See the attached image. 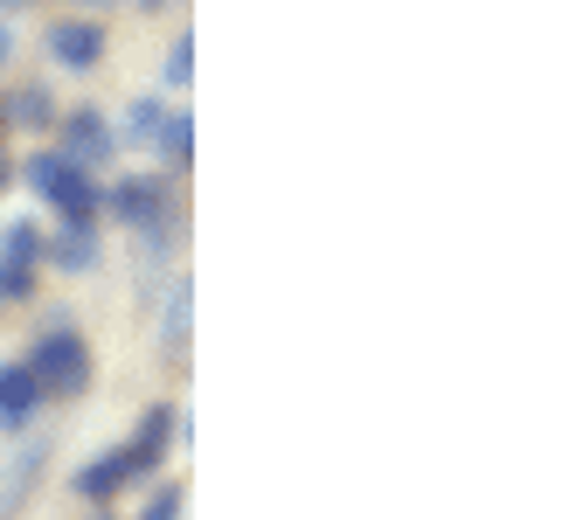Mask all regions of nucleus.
<instances>
[{"label": "nucleus", "mask_w": 569, "mask_h": 520, "mask_svg": "<svg viewBox=\"0 0 569 520\" xmlns=\"http://www.w3.org/2000/svg\"><path fill=\"white\" fill-rule=\"evenodd\" d=\"M28 374H36V389H42V402L56 396V402H70V396H83L91 389V374H98V361H91V340H83L70 320H56L36 347H28V361H21Z\"/></svg>", "instance_id": "nucleus-1"}, {"label": "nucleus", "mask_w": 569, "mask_h": 520, "mask_svg": "<svg viewBox=\"0 0 569 520\" xmlns=\"http://www.w3.org/2000/svg\"><path fill=\"white\" fill-rule=\"evenodd\" d=\"M28 188H36L49 209H56V222H98L104 216V188L91 181V167H77V160H63L56 147H42V153H28Z\"/></svg>", "instance_id": "nucleus-2"}, {"label": "nucleus", "mask_w": 569, "mask_h": 520, "mask_svg": "<svg viewBox=\"0 0 569 520\" xmlns=\"http://www.w3.org/2000/svg\"><path fill=\"white\" fill-rule=\"evenodd\" d=\"M167 201H174V194H167V173H126V181L104 188V216L139 229V237H160V229H167Z\"/></svg>", "instance_id": "nucleus-3"}, {"label": "nucleus", "mask_w": 569, "mask_h": 520, "mask_svg": "<svg viewBox=\"0 0 569 520\" xmlns=\"http://www.w3.org/2000/svg\"><path fill=\"white\" fill-rule=\"evenodd\" d=\"M56 153L77 160V167H98L119 153V126L104 119L98 104H77V111H56Z\"/></svg>", "instance_id": "nucleus-4"}, {"label": "nucleus", "mask_w": 569, "mask_h": 520, "mask_svg": "<svg viewBox=\"0 0 569 520\" xmlns=\"http://www.w3.org/2000/svg\"><path fill=\"white\" fill-rule=\"evenodd\" d=\"M174 438H181V410H174V402H153V410L139 417V430H132V444H119L132 479H153L167 466V444H174Z\"/></svg>", "instance_id": "nucleus-5"}, {"label": "nucleus", "mask_w": 569, "mask_h": 520, "mask_svg": "<svg viewBox=\"0 0 569 520\" xmlns=\"http://www.w3.org/2000/svg\"><path fill=\"white\" fill-rule=\"evenodd\" d=\"M42 49H49V63H56V70H98V63H104V49H111V36H104L98 21H49Z\"/></svg>", "instance_id": "nucleus-6"}, {"label": "nucleus", "mask_w": 569, "mask_h": 520, "mask_svg": "<svg viewBox=\"0 0 569 520\" xmlns=\"http://www.w3.org/2000/svg\"><path fill=\"white\" fill-rule=\"evenodd\" d=\"M42 264L70 271V278L98 271V222H56V237H42Z\"/></svg>", "instance_id": "nucleus-7"}, {"label": "nucleus", "mask_w": 569, "mask_h": 520, "mask_svg": "<svg viewBox=\"0 0 569 520\" xmlns=\"http://www.w3.org/2000/svg\"><path fill=\"white\" fill-rule=\"evenodd\" d=\"M42 410V389H36V374H28L21 361H0V430H21V423H36Z\"/></svg>", "instance_id": "nucleus-8"}, {"label": "nucleus", "mask_w": 569, "mask_h": 520, "mask_svg": "<svg viewBox=\"0 0 569 520\" xmlns=\"http://www.w3.org/2000/svg\"><path fill=\"white\" fill-rule=\"evenodd\" d=\"M0 126H28V132H42V126H56V91L49 83H14L8 98H0Z\"/></svg>", "instance_id": "nucleus-9"}, {"label": "nucleus", "mask_w": 569, "mask_h": 520, "mask_svg": "<svg viewBox=\"0 0 569 520\" xmlns=\"http://www.w3.org/2000/svg\"><path fill=\"white\" fill-rule=\"evenodd\" d=\"M70 486H77L83 500H98V507H104L111 493H126V486H132V466H126V451H98V458H91V466H83Z\"/></svg>", "instance_id": "nucleus-10"}, {"label": "nucleus", "mask_w": 569, "mask_h": 520, "mask_svg": "<svg viewBox=\"0 0 569 520\" xmlns=\"http://www.w3.org/2000/svg\"><path fill=\"white\" fill-rule=\"evenodd\" d=\"M42 264V229L14 216V222H0V271H36Z\"/></svg>", "instance_id": "nucleus-11"}, {"label": "nucleus", "mask_w": 569, "mask_h": 520, "mask_svg": "<svg viewBox=\"0 0 569 520\" xmlns=\"http://www.w3.org/2000/svg\"><path fill=\"white\" fill-rule=\"evenodd\" d=\"M153 153H160L167 167H188V160H194V119H188V111H167V119H160Z\"/></svg>", "instance_id": "nucleus-12"}, {"label": "nucleus", "mask_w": 569, "mask_h": 520, "mask_svg": "<svg viewBox=\"0 0 569 520\" xmlns=\"http://www.w3.org/2000/svg\"><path fill=\"white\" fill-rule=\"evenodd\" d=\"M188 306H194V284H188V278H174V299H167V320H160V340L174 347V354L188 347Z\"/></svg>", "instance_id": "nucleus-13"}, {"label": "nucleus", "mask_w": 569, "mask_h": 520, "mask_svg": "<svg viewBox=\"0 0 569 520\" xmlns=\"http://www.w3.org/2000/svg\"><path fill=\"white\" fill-rule=\"evenodd\" d=\"M160 119H167V98H139V104L126 111V139H132V147H153Z\"/></svg>", "instance_id": "nucleus-14"}, {"label": "nucleus", "mask_w": 569, "mask_h": 520, "mask_svg": "<svg viewBox=\"0 0 569 520\" xmlns=\"http://www.w3.org/2000/svg\"><path fill=\"white\" fill-rule=\"evenodd\" d=\"M188 77H194V36H174L167 42V63H160V83L167 91H188Z\"/></svg>", "instance_id": "nucleus-15"}, {"label": "nucleus", "mask_w": 569, "mask_h": 520, "mask_svg": "<svg viewBox=\"0 0 569 520\" xmlns=\"http://www.w3.org/2000/svg\"><path fill=\"white\" fill-rule=\"evenodd\" d=\"M181 500H188V493H181V486H174V479H167V486H160V493L147 500V513H139V520H181Z\"/></svg>", "instance_id": "nucleus-16"}, {"label": "nucleus", "mask_w": 569, "mask_h": 520, "mask_svg": "<svg viewBox=\"0 0 569 520\" xmlns=\"http://www.w3.org/2000/svg\"><path fill=\"white\" fill-rule=\"evenodd\" d=\"M0 139H8V126H0ZM8 181H14V160H8V147H0V194H8Z\"/></svg>", "instance_id": "nucleus-17"}, {"label": "nucleus", "mask_w": 569, "mask_h": 520, "mask_svg": "<svg viewBox=\"0 0 569 520\" xmlns=\"http://www.w3.org/2000/svg\"><path fill=\"white\" fill-rule=\"evenodd\" d=\"M8 56H14V36H8V21H0V70H8Z\"/></svg>", "instance_id": "nucleus-18"}, {"label": "nucleus", "mask_w": 569, "mask_h": 520, "mask_svg": "<svg viewBox=\"0 0 569 520\" xmlns=\"http://www.w3.org/2000/svg\"><path fill=\"white\" fill-rule=\"evenodd\" d=\"M139 8H147V14H160V8H174V0H139Z\"/></svg>", "instance_id": "nucleus-19"}, {"label": "nucleus", "mask_w": 569, "mask_h": 520, "mask_svg": "<svg viewBox=\"0 0 569 520\" xmlns=\"http://www.w3.org/2000/svg\"><path fill=\"white\" fill-rule=\"evenodd\" d=\"M14 8H28V0H0V14H14Z\"/></svg>", "instance_id": "nucleus-20"}, {"label": "nucleus", "mask_w": 569, "mask_h": 520, "mask_svg": "<svg viewBox=\"0 0 569 520\" xmlns=\"http://www.w3.org/2000/svg\"><path fill=\"white\" fill-rule=\"evenodd\" d=\"M83 8H111V0H83Z\"/></svg>", "instance_id": "nucleus-21"}, {"label": "nucleus", "mask_w": 569, "mask_h": 520, "mask_svg": "<svg viewBox=\"0 0 569 520\" xmlns=\"http://www.w3.org/2000/svg\"><path fill=\"white\" fill-rule=\"evenodd\" d=\"M0 306H8V284H0Z\"/></svg>", "instance_id": "nucleus-22"}]
</instances>
